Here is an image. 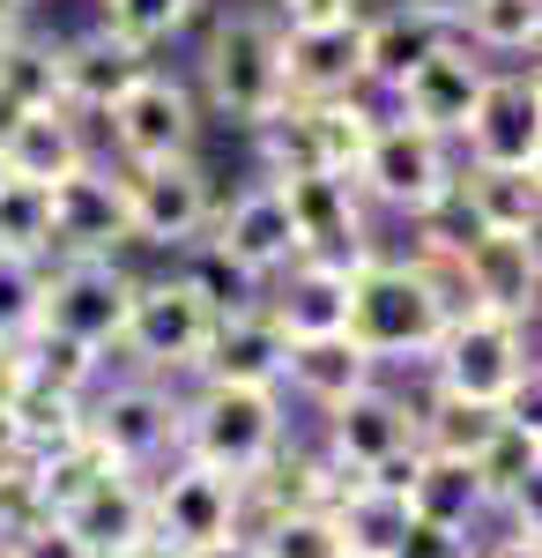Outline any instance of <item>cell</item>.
<instances>
[{
	"label": "cell",
	"mask_w": 542,
	"mask_h": 558,
	"mask_svg": "<svg viewBox=\"0 0 542 558\" xmlns=\"http://www.w3.org/2000/svg\"><path fill=\"white\" fill-rule=\"evenodd\" d=\"M126 291H134V276L120 268V254H60V260H45L38 328L89 350V357H112L120 320H126Z\"/></svg>",
	"instance_id": "obj_7"
},
{
	"label": "cell",
	"mask_w": 542,
	"mask_h": 558,
	"mask_svg": "<svg viewBox=\"0 0 542 558\" xmlns=\"http://www.w3.org/2000/svg\"><path fill=\"white\" fill-rule=\"evenodd\" d=\"M454 38L483 60H535L542 45V0H468Z\"/></svg>",
	"instance_id": "obj_30"
},
{
	"label": "cell",
	"mask_w": 542,
	"mask_h": 558,
	"mask_svg": "<svg viewBox=\"0 0 542 558\" xmlns=\"http://www.w3.org/2000/svg\"><path fill=\"white\" fill-rule=\"evenodd\" d=\"M417 8H431V15H446V23H460V8H468V0H417Z\"/></svg>",
	"instance_id": "obj_47"
},
{
	"label": "cell",
	"mask_w": 542,
	"mask_h": 558,
	"mask_svg": "<svg viewBox=\"0 0 542 558\" xmlns=\"http://www.w3.org/2000/svg\"><path fill=\"white\" fill-rule=\"evenodd\" d=\"M476 558H542V536H520V529H505L498 544H483Z\"/></svg>",
	"instance_id": "obj_43"
},
{
	"label": "cell",
	"mask_w": 542,
	"mask_h": 558,
	"mask_svg": "<svg viewBox=\"0 0 542 558\" xmlns=\"http://www.w3.org/2000/svg\"><path fill=\"white\" fill-rule=\"evenodd\" d=\"M231 529H246V484L238 476L209 470V462H186V454L149 470V536L157 544L194 551V544L231 536Z\"/></svg>",
	"instance_id": "obj_11"
},
{
	"label": "cell",
	"mask_w": 542,
	"mask_h": 558,
	"mask_svg": "<svg viewBox=\"0 0 542 558\" xmlns=\"http://www.w3.org/2000/svg\"><path fill=\"white\" fill-rule=\"evenodd\" d=\"M379 365L349 336H291V357H283V402H305V410H334L342 395L372 387Z\"/></svg>",
	"instance_id": "obj_26"
},
{
	"label": "cell",
	"mask_w": 542,
	"mask_h": 558,
	"mask_svg": "<svg viewBox=\"0 0 542 558\" xmlns=\"http://www.w3.org/2000/svg\"><path fill=\"white\" fill-rule=\"evenodd\" d=\"M0 558H89V544H83V536H75L60 514H38L30 529L0 536Z\"/></svg>",
	"instance_id": "obj_39"
},
{
	"label": "cell",
	"mask_w": 542,
	"mask_h": 558,
	"mask_svg": "<svg viewBox=\"0 0 542 558\" xmlns=\"http://www.w3.org/2000/svg\"><path fill=\"white\" fill-rule=\"evenodd\" d=\"M349 268L357 260H328V254H297L260 305L275 313L283 336H342V313H349Z\"/></svg>",
	"instance_id": "obj_23"
},
{
	"label": "cell",
	"mask_w": 542,
	"mask_h": 558,
	"mask_svg": "<svg viewBox=\"0 0 542 558\" xmlns=\"http://www.w3.org/2000/svg\"><path fill=\"white\" fill-rule=\"evenodd\" d=\"M483 83H491V60L468 52L460 38H446L431 60H417L402 83L386 89V112L409 120V128H431V134H446V142H460V128H468Z\"/></svg>",
	"instance_id": "obj_15"
},
{
	"label": "cell",
	"mask_w": 542,
	"mask_h": 558,
	"mask_svg": "<svg viewBox=\"0 0 542 558\" xmlns=\"http://www.w3.org/2000/svg\"><path fill=\"white\" fill-rule=\"evenodd\" d=\"M38 291H45V260L0 254V350L38 336Z\"/></svg>",
	"instance_id": "obj_38"
},
{
	"label": "cell",
	"mask_w": 542,
	"mask_h": 558,
	"mask_svg": "<svg viewBox=\"0 0 542 558\" xmlns=\"http://www.w3.org/2000/svg\"><path fill=\"white\" fill-rule=\"evenodd\" d=\"M283 89L291 105H320V97H357L365 83V15L349 23H312V31H283Z\"/></svg>",
	"instance_id": "obj_20"
},
{
	"label": "cell",
	"mask_w": 542,
	"mask_h": 558,
	"mask_svg": "<svg viewBox=\"0 0 542 558\" xmlns=\"http://www.w3.org/2000/svg\"><path fill=\"white\" fill-rule=\"evenodd\" d=\"M30 8H38V0H30Z\"/></svg>",
	"instance_id": "obj_49"
},
{
	"label": "cell",
	"mask_w": 542,
	"mask_h": 558,
	"mask_svg": "<svg viewBox=\"0 0 542 558\" xmlns=\"http://www.w3.org/2000/svg\"><path fill=\"white\" fill-rule=\"evenodd\" d=\"M171 276H178V283H186L194 299L209 305V313H238V305H252V299H260V283H252L246 268H238V260H231L223 246H215L209 231H201L194 246H178V268H171Z\"/></svg>",
	"instance_id": "obj_33"
},
{
	"label": "cell",
	"mask_w": 542,
	"mask_h": 558,
	"mask_svg": "<svg viewBox=\"0 0 542 558\" xmlns=\"http://www.w3.org/2000/svg\"><path fill=\"white\" fill-rule=\"evenodd\" d=\"M201 105L215 120H238V128H260L268 112L291 105L283 89V23L268 8H223L201 38Z\"/></svg>",
	"instance_id": "obj_4"
},
{
	"label": "cell",
	"mask_w": 542,
	"mask_h": 558,
	"mask_svg": "<svg viewBox=\"0 0 542 558\" xmlns=\"http://www.w3.org/2000/svg\"><path fill=\"white\" fill-rule=\"evenodd\" d=\"M268 15H275L283 31H312V23H349V15H365V0H268Z\"/></svg>",
	"instance_id": "obj_41"
},
{
	"label": "cell",
	"mask_w": 542,
	"mask_h": 558,
	"mask_svg": "<svg viewBox=\"0 0 542 558\" xmlns=\"http://www.w3.org/2000/svg\"><path fill=\"white\" fill-rule=\"evenodd\" d=\"M446 276L454 305H476V313H505V320H535V291H542V260L535 239L520 231H476L460 254L431 260Z\"/></svg>",
	"instance_id": "obj_12"
},
{
	"label": "cell",
	"mask_w": 542,
	"mask_h": 558,
	"mask_svg": "<svg viewBox=\"0 0 542 558\" xmlns=\"http://www.w3.org/2000/svg\"><path fill=\"white\" fill-rule=\"evenodd\" d=\"M402 507L423 521H446V529H483L491 514V499H483V484H476V462H454V454H423L417 447V470H409V492H402Z\"/></svg>",
	"instance_id": "obj_28"
},
{
	"label": "cell",
	"mask_w": 542,
	"mask_h": 558,
	"mask_svg": "<svg viewBox=\"0 0 542 558\" xmlns=\"http://www.w3.org/2000/svg\"><path fill=\"white\" fill-rule=\"evenodd\" d=\"M120 194H126V239L178 254L209 231L215 216V179L201 157H157V165H120Z\"/></svg>",
	"instance_id": "obj_9"
},
{
	"label": "cell",
	"mask_w": 542,
	"mask_h": 558,
	"mask_svg": "<svg viewBox=\"0 0 542 558\" xmlns=\"http://www.w3.org/2000/svg\"><path fill=\"white\" fill-rule=\"evenodd\" d=\"M328 432H320V454H328L334 470H357L372 476L379 462H394V454H409L417 447V402L402 395V387H357V395H342L334 410H320Z\"/></svg>",
	"instance_id": "obj_14"
},
{
	"label": "cell",
	"mask_w": 542,
	"mask_h": 558,
	"mask_svg": "<svg viewBox=\"0 0 542 558\" xmlns=\"http://www.w3.org/2000/svg\"><path fill=\"white\" fill-rule=\"evenodd\" d=\"M157 52H141L134 38H120L112 23H89L75 38H52V75H60V105L75 120H104V105L120 97Z\"/></svg>",
	"instance_id": "obj_19"
},
{
	"label": "cell",
	"mask_w": 542,
	"mask_h": 558,
	"mask_svg": "<svg viewBox=\"0 0 542 558\" xmlns=\"http://www.w3.org/2000/svg\"><path fill=\"white\" fill-rule=\"evenodd\" d=\"M283 357L291 336L275 328V313L252 299L238 313H215L209 350H201V373L194 380H231V387H283Z\"/></svg>",
	"instance_id": "obj_22"
},
{
	"label": "cell",
	"mask_w": 542,
	"mask_h": 558,
	"mask_svg": "<svg viewBox=\"0 0 542 558\" xmlns=\"http://www.w3.org/2000/svg\"><path fill=\"white\" fill-rule=\"evenodd\" d=\"M45 216H52V260L60 254H120L126 239V194L112 165H75L67 179L45 186Z\"/></svg>",
	"instance_id": "obj_18"
},
{
	"label": "cell",
	"mask_w": 542,
	"mask_h": 558,
	"mask_svg": "<svg viewBox=\"0 0 542 558\" xmlns=\"http://www.w3.org/2000/svg\"><path fill=\"white\" fill-rule=\"evenodd\" d=\"M0 254L52 260V216H45L38 179H8L0 172Z\"/></svg>",
	"instance_id": "obj_36"
},
{
	"label": "cell",
	"mask_w": 542,
	"mask_h": 558,
	"mask_svg": "<svg viewBox=\"0 0 542 558\" xmlns=\"http://www.w3.org/2000/svg\"><path fill=\"white\" fill-rule=\"evenodd\" d=\"M386 558H476V536H468V529H446V521H423V514H409Z\"/></svg>",
	"instance_id": "obj_40"
},
{
	"label": "cell",
	"mask_w": 542,
	"mask_h": 558,
	"mask_svg": "<svg viewBox=\"0 0 542 558\" xmlns=\"http://www.w3.org/2000/svg\"><path fill=\"white\" fill-rule=\"evenodd\" d=\"M104 142H112L120 165L194 157V142H201V97H194V83H178L171 68L149 60V68L104 105Z\"/></svg>",
	"instance_id": "obj_10"
},
{
	"label": "cell",
	"mask_w": 542,
	"mask_h": 558,
	"mask_svg": "<svg viewBox=\"0 0 542 558\" xmlns=\"http://www.w3.org/2000/svg\"><path fill=\"white\" fill-rule=\"evenodd\" d=\"M209 328H215V313L178 276H134L112 357H126L141 380H194L201 350H209Z\"/></svg>",
	"instance_id": "obj_6"
},
{
	"label": "cell",
	"mask_w": 542,
	"mask_h": 558,
	"mask_svg": "<svg viewBox=\"0 0 542 558\" xmlns=\"http://www.w3.org/2000/svg\"><path fill=\"white\" fill-rule=\"evenodd\" d=\"M23 23H30V0H0V38L23 31Z\"/></svg>",
	"instance_id": "obj_45"
},
{
	"label": "cell",
	"mask_w": 542,
	"mask_h": 558,
	"mask_svg": "<svg viewBox=\"0 0 542 558\" xmlns=\"http://www.w3.org/2000/svg\"><path fill=\"white\" fill-rule=\"evenodd\" d=\"M97 149H89V128L67 112V105H38V112H15L8 128H0V172L8 179H67L75 165H89Z\"/></svg>",
	"instance_id": "obj_24"
},
{
	"label": "cell",
	"mask_w": 542,
	"mask_h": 558,
	"mask_svg": "<svg viewBox=\"0 0 542 558\" xmlns=\"http://www.w3.org/2000/svg\"><path fill=\"white\" fill-rule=\"evenodd\" d=\"M454 194H460V209H468L476 231H520V239H535L542 165H460Z\"/></svg>",
	"instance_id": "obj_27"
},
{
	"label": "cell",
	"mask_w": 542,
	"mask_h": 558,
	"mask_svg": "<svg viewBox=\"0 0 542 558\" xmlns=\"http://www.w3.org/2000/svg\"><path fill=\"white\" fill-rule=\"evenodd\" d=\"M460 165H542V89L535 60L528 68H491V83L476 97L468 128H460Z\"/></svg>",
	"instance_id": "obj_13"
},
{
	"label": "cell",
	"mask_w": 542,
	"mask_h": 558,
	"mask_svg": "<svg viewBox=\"0 0 542 558\" xmlns=\"http://www.w3.org/2000/svg\"><path fill=\"white\" fill-rule=\"evenodd\" d=\"M23 462V425H15V410L0 402V470H15Z\"/></svg>",
	"instance_id": "obj_44"
},
{
	"label": "cell",
	"mask_w": 542,
	"mask_h": 558,
	"mask_svg": "<svg viewBox=\"0 0 542 558\" xmlns=\"http://www.w3.org/2000/svg\"><path fill=\"white\" fill-rule=\"evenodd\" d=\"M194 15H201V0H104L97 23H112L120 38H134L141 52H157V45H171Z\"/></svg>",
	"instance_id": "obj_37"
},
{
	"label": "cell",
	"mask_w": 542,
	"mask_h": 558,
	"mask_svg": "<svg viewBox=\"0 0 542 558\" xmlns=\"http://www.w3.org/2000/svg\"><path fill=\"white\" fill-rule=\"evenodd\" d=\"M252 551L260 558H342V529L328 507H283V514L246 521Z\"/></svg>",
	"instance_id": "obj_34"
},
{
	"label": "cell",
	"mask_w": 542,
	"mask_h": 558,
	"mask_svg": "<svg viewBox=\"0 0 542 558\" xmlns=\"http://www.w3.org/2000/svg\"><path fill=\"white\" fill-rule=\"evenodd\" d=\"M83 439L120 470H164L178 454V395L171 380H97L83 395Z\"/></svg>",
	"instance_id": "obj_8"
},
{
	"label": "cell",
	"mask_w": 542,
	"mask_h": 558,
	"mask_svg": "<svg viewBox=\"0 0 542 558\" xmlns=\"http://www.w3.org/2000/svg\"><path fill=\"white\" fill-rule=\"evenodd\" d=\"M275 186H283V209H291L305 254L365 260L379 246L372 239V209H365V194H357L349 172H297V179H275Z\"/></svg>",
	"instance_id": "obj_17"
},
{
	"label": "cell",
	"mask_w": 542,
	"mask_h": 558,
	"mask_svg": "<svg viewBox=\"0 0 542 558\" xmlns=\"http://www.w3.org/2000/svg\"><path fill=\"white\" fill-rule=\"evenodd\" d=\"M120 558H178V551H171V544H157V536H149V544H134V551H120Z\"/></svg>",
	"instance_id": "obj_46"
},
{
	"label": "cell",
	"mask_w": 542,
	"mask_h": 558,
	"mask_svg": "<svg viewBox=\"0 0 542 558\" xmlns=\"http://www.w3.org/2000/svg\"><path fill=\"white\" fill-rule=\"evenodd\" d=\"M252 134V149H260V179H297V172H328L320 165V142H312V120H305V105H283V112H268Z\"/></svg>",
	"instance_id": "obj_35"
},
{
	"label": "cell",
	"mask_w": 542,
	"mask_h": 558,
	"mask_svg": "<svg viewBox=\"0 0 542 558\" xmlns=\"http://www.w3.org/2000/svg\"><path fill=\"white\" fill-rule=\"evenodd\" d=\"M349 179H357L365 209H386V216H402V223H417L423 209H439V202L454 194L460 149L446 142V134L379 112V128H372V142H365V157H357Z\"/></svg>",
	"instance_id": "obj_5"
},
{
	"label": "cell",
	"mask_w": 542,
	"mask_h": 558,
	"mask_svg": "<svg viewBox=\"0 0 542 558\" xmlns=\"http://www.w3.org/2000/svg\"><path fill=\"white\" fill-rule=\"evenodd\" d=\"M542 476V432H535V410H505V425L483 439L476 454V484L491 499V514H505L513 499H528Z\"/></svg>",
	"instance_id": "obj_29"
},
{
	"label": "cell",
	"mask_w": 542,
	"mask_h": 558,
	"mask_svg": "<svg viewBox=\"0 0 542 558\" xmlns=\"http://www.w3.org/2000/svg\"><path fill=\"white\" fill-rule=\"evenodd\" d=\"M209 239H215V246H223L231 260H238V268H246L260 291H268V283H275V276H283L297 254H305L275 179H252V186H238V194H231V202H215Z\"/></svg>",
	"instance_id": "obj_16"
},
{
	"label": "cell",
	"mask_w": 542,
	"mask_h": 558,
	"mask_svg": "<svg viewBox=\"0 0 542 558\" xmlns=\"http://www.w3.org/2000/svg\"><path fill=\"white\" fill-rule=\"evenodd\" d=\"M423 373H431L439 395H460V402L535 410V343H528V320H505V313L454 305V320L431 343Z\"/></svg>",
	"instance_id": "obj_3"
},
{
	"label": "cell",
	"mask_w": 542,
	"mask_h": 558,
	"mask_svg": "<svg viewBox=\"0 0 542 558\" xmlns=\"http://www.w3.org/2000/svg\"><path fill=\"white\" fill-rule=\"evenodd\" d=\"M342 558H379V551H342Z\"/></svg>",
	"instance_id": "obj_48"
},
{
	"label": "cell",
	"mask_w": 542,
	"mask_h": 558,
	"mask_svg": "<svg viewBox=\"0 0 542 558\" xmlns=\"http://www.w3.org/2000/svg\"><path fill=\"white\" fill-rule=\"evenodd\" d=\"M291 447V402L283 387H231V380H194L178 395V454L209 462L223 476H260Z\"/></svg>",
	"instance_id": "obj_2"
},
{
	"label": "cell",
	"mask_w": 542,
	"mask_h": 558,
	"mask_svg": "<svg viewBox=\"0 0 542 558\" xmlns=\"http://www.w3.org/2000/svg\"><path fill=\"white\" fill-rule=\"evenodd\" d=\"M38 105H60V75H52V38L23 23L0 38V128L15 112H38Z\"/></svg>",
	"instance_id": "obj_32"
},
{
	"label": "cell",
	"mask_w": 542,
	"mask_h": 558,
	"mask_svg": "<svg viewBox=\"0 0 542 558\" xmlns=\"http://www.w3.org/2000/svg\"><path fill=\"white\" fill-rule=\"evenodd\" d=\"M446 320H454V291H446V276H439L423 254L372 246V254L349 268L342 336L365 350L379 373H386V365H423L431 343L446 336Z\"/></svg>",
	"instance_id": "obj_1"
},
{
	"label": "cell",
	"mask_w": 542,
	"mask_h": 558,
	"mask_svg": "<svg viewBox=\"0 0 542 558\" xmlns=\"http://www.w3.org/2000/svg\"><path fill=\"white\" fill-rule=\"evenodd\" d=\"M446 38H454V23L431 15V8H417V0H372V8H365V83L386 97V89L402 83L417 60H431Z\"/></svg>",
	"instance_id": "obj_25"
},
{
	"label": "cell",
	"mask_w": 542,
	"mask_h": 558,
	"mask_svg": "<svg viewBox=\"0 0 542 558\" xmlns=\"http://www.w3.org/2000/svg\"><path fill=\"white\" fill-rule=\"evenodd\" d=\"M178 558H260V551H252L246 529H231V536H215V544H194V551H178Z\"/></svg>",
	"instance_id": "obj_42"
},
{
	"label": "cell",
	"mask_w": 542,
	"mask_h": 558,
	"mask_svg": "<svg viewBox=\"0 0 542 558\" xmlns=\"http://www.w3.org/2000/svg\"><path fill=\"white\" fill-rule=\"evenodd\" d=\"M60 521L89 544V558H120V551H134V544H149V476L104 462V470L60 507Z\"/></svg>",
	"instance_id": "obj_21"
},
{
	"label": "cell",
	"mask_w": 542,
	"mask_h": 558,
	"mask_svg": "<svg viewBox=\"0 0 542 558\" xmlns=\"http://www.w3.org/2000/svg\"><path fill=\"white\" fill-rule=\"evenodd\" d=\"M505 425V410L491 402H460V395H423L417 402V447L423 454H454V462H476L483 454V439Z\"/></svg>",
	"instance_id": "obj_31"
}]
</instances>
